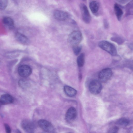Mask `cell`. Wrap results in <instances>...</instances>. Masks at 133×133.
<instances>
[{"label": "cell", "instance_id": "obj_1", "mask_svg": "<svg viewBox=\"0 0 133 133\" xmlns=\"http://www.w3.org/2000/svg\"><path fill=\"white\" fill-rule=\"evenodd\" d=\"M82 39V35L81 32L79 31H74L69 35L68 41L73 47L78 45Z\"/></svg>", "mask_w": 133, "mask_h": 133}, {"label": "cell", "instance_id": "obj_2", "mask_svg": "<svg viewBox=\"0 0 133 133\" xmlns=\"http://www.w3.org/2000/svg\"><path fill=\"white\" fill-rule=\"evenodd\" d=\"M99 46L112 56L117 54V51L115 46L111 43L106 41H102L98 43Z\"/></svg>", "mask_w": 133, "mask_h": 133}, {"label": "cell", "instance_id": "obj_3", "mask_svg": "<svg viewBox=\"0 0 133 133\" xmlns=\"http://www.w3.org/2000/svg\"><path fill=\"white\" fill-rule=\"evenodd\" d=\"M89 88V90L91 93L97 95L100 93L101 91L102 86L99 81L94 80L90 82Z\"/></svg>", "mask_w": 133, "mask_h": 133}, {"label": "cell", "instance_id": "obj_4", "mask_svg": "<svg viewBox=\"0 0 133 133\" xmlns=\"http://www.w3.org/2000/svg\"><path fill=\"white\" fill-rule=\"evenodd\" d=\"M112 73L111 69L106 68L102 69L99 73L98 77L100 82H105L111 77Z\"/></svg>", "mask_w": 133, "mask_h": 133}, {"label": "cell", "instance_id": "obj_5", "mask_svg": "<svg viewBox=\"0 0 133 133\" xmlns=\"http://www.w3.org/2000/svg\"><path fill=\"white\" fill-rule=\"evenodd\" d=\"M39 127L44 131L49 133H52L54 131V128L52 125L46 120L41 119L38 122Z\"/></svg>", "mask_w": 133, "mask_h": 133}, {"label": "cell", "instance_id": "obj_6", "mask_svg": "<svg viewBox=\"0 0 133 133\" xmlns=\"http://www.w3.org/2000/svg\"><path fill=\"white\" fill-rule=\"evenodd\" d=\"M79 6L83 21L86 23H89L91 18L87 6L84 3H81L80 4Z\"/></svg>", "mask_w": 133, "mask_h": 133}, {"label": "cell", "instance_id": "obj_7", "mask_svg": "<svg viewBox=\"0 0 133 133\" xmlns=\"http://www.w3.org/2000/svg\"><path fill=\"white\" fill-rule=\"evenodd\" d=\"M18 71L19 75L23 77H27L31 73L32 69L28 65H23L18 68Z\"/></svg>", "mask_w": 133, "mask_h": 133}, {"label": "cell", "instance_id": "obj_8", "mask_svg": "<svg viewBox=\"0 0 133 133\" xmlns=\"http://www.w3.org/2000/svg\"><path fill=\"white\" fill-rule=\"evenodd\" d=\"M77 112L76 109L73 107L69 108L67 110L65 116L66 121L70 122L73 121L76 118Z\"/></svg>", "mask_w": 133, "mask_h": 133}, {"label": "cell", "instance_id": "obj_9", "mask_svg": "<svg viewBox=\"0 0 133 133\" xmlns=\"http://www.w3.org/2000/svg\"><path fill=\"white\" fill-rule=\"evenodd\" d=\"M21 125L23 128L27 132L31 133L33 131L34 125L30 121L27 119H24L22 122Z\"/></svg>", "mask_w": 133, "mask_h": 133}, {"label": "cell", "instance_id": "obj_10", "mask_svg": "<svg viewBox=\"0 0 133 133\" xmlns=\"http://www.w3.org/2000/svg\"><path fill=\"white\" fill-rule=\"evenodd\" d=\"M54 15L56 19L59 21L65 20L68 17V15L66 12L59 10H56L54 11Z\"/></svg>", "mask_w": 133, "mask_h": 133}, {"label": "cell", "instance_id": "obj_11", "mask_svg": "<svg viewBox=\"0 0 133 133\" xmlns=\"http://www.w3.org/2000/svg\"><path fill=\"white\" fill-rule=\"evenodd\" d=\"M14 101L13 97L8 94H3L0 97V103L2 105L10 104L12 103Z\"/></svg>", "mask_w": 133, "mask_h": 133}, {"label": "cell", "instance_id": "obj_12", "mask_svg": "<svg viewBox=\"0 0 133 133\" xmlns=\"http://www.w3.org/2000/svg\"><path fill=\"white\" fill-rule=\"evenodd\" d=\"M15 37L17 41L22 44L27 45L29 43V41L24 35L19 33H16Z\"/></svg>", "mask_w": 133, "mask_h": 133}, {"label": "cell", "instance_id": "obj_13", "mask_svg": "<svg viewBox=\"0 0 133 133\" xmlns=\"http://www.w3.org/2000/svg\"><path fill=\"white\" fill-rule=\"evenodd\" d=\"M114 9L117 19L118 20L120 21L123 13L122 9L121 6L117 3L114 4Z\"/></svg>", "mask_w": 133, "mask_h": 133}, {"label": "cell", "instance_id": "obj_14", "mask_svg": "<svg viewBox=\"0 0 133 133\" xmlns=\"http://www.w3.org/2000/svg\"><path fill=\"white\" fill-rule=\"evenodd\" d=\"M64 90L66 95L70 97H72L76 94V90L72 88L67 85L64 87Z\"/></svg>", "mask_w": 133, "mask_h": 133}, {"label": "cell", "instance_id": "obj_15", "mask_svg": "<svg viewBox=\"0 0 133 133\" xmlns=\"http://www.w3.org/2000/svg\"><path fill=\"white\" fill-rule=\"evenodd\" d=\"M89 7L92 12L95 14L98 11L99 8V4L97 1H91L89 3Z\"/></svg>", "mask_w": 133, "mask_h": 133}, {"label": "cell", "instance_id": "obj_16", "mask_svg": "<svg viewBox=\"0 0 133 133\" xmlns=\"http://www.w3.org/2000/svg\"><path fill=\"white\" fill-rule=\"evenodd\" d=\"M3 22L5 25L9 27H12L14 25L13 20L11 18L8 17H4L3 18Z\"/></svg>", "mask_w": 133, "mask_h": 133}, {"label": "cell", "instance_id": "obj_17", "mask_svg": "<svg viewBox=\"0 0 133 133\" xmlns=\"http://www.w3.org/2000/svg\"><path fill=\"white\" fill-rule=\"evenodd\" d=\"M85 55L84 53L81 54L77 57V62L78 66L79 67H82L84 64Z\"/></svg>", "mask_w": 133, "mask_h": 133}, {"label": "cell", "instance_id": "obj_18", "mask_svg": "<svg viewBox=\"0 0 133 133\" xmlns=\"http://www.w3.org/2000/svg\"><path fill=\"white\" fill-rule=\"evenodd\" d=\"M126 13L127 15L132 14L133 13V2L131 1L126 6Z\"/></svg>", "mask_w": 133, "mask_h": 133}, {"label": "cell", "instance_id": "obj_19", "mask_svg": "<svg viewBox=\"0 0 133 133\" xmlns=\"http://www.w3.org/2000/svg\"><path fill=\"white\" fill-rule=\"evenodd\" d=\"M130 121L129 120L125 118H122L119 119L117 122V123L119 125L126 126L128 125Z\"/></svg>", "mask_w": 133, "mask_h": 133}, {"label": "cell", "instance_id": "obj_20", "mask_svg": "<svg viewBox=\"0 0 133 133\" xmlns=\"http://www.w3.org/2000/svg\"><path fill=\"white\" fill-rule=\"evenodd\" d=\"M111 40L117 43L118 44H122L124 42L123 39L120 36L116 35L112 37Z\"/></svg>", "mask_w": 133, "mask_h": 133}, {"label": "cell", "instance_id": "obj_21", "mask_svg": "<svg viewBox=\"0 0 133 133\" xmlns=\"http://www.w3.org/2000/svg\"><path fill=\"white\" fill-rule=\"evenodd\" d=\"M19 86L22 88H25L28 87L29 85L28 82L26 80L21 79L18 82Z\"/></svg>", "mask_w": 133, "mask_h": 133}, {"label": "cell", "instance_id": "obj_22", "mask_svg": "<svg viewBox=\"0 0 133 133\" xmlns=\"http://www.w3.org/2000/svg\"><path fill=\"white\" fill-rule=\"evenodd\" d=\"M82 49V46L79 45L73 46V50L74 54L76 55H78L81 51Z\"/></svg>", "mask_w": 133, "mask_h": 133}, {"label": "cell", "instance_id": "obj_23", "mask_svg": "<svg viewBox=\"0 0 133 133\" xmlns=\"http://www.w3.org/2000/svg\"><path fill=\"white\" fill-rule=\"evenodd\" d=\"M8 3V0H0V9H4L6 7Z\"/></svg>", "mask_w": 133, "mask_h": 133}, {"label": "cell", "instance_id": "obj_24", "mask_svg": "<svg viewBox=\"0 0 133 133\" xmlns=\"http://www.w3.org/2000/svg\"><path fill=\"white\" fill-rule=\"evenodd\" d=\"M119 129L116 126L111 127L108 130V133H117Z\"/></svg>", "mask_w": 133, "mask_h": 133}, {"label": "cell", "instance_id": "obj_25", "mask_svg": "<svg viewBox=\"0 0 133 133\" xmlns=\"http://www.w3.org/2000/svg\"><path fill=\"white\" fill-rule=\"evenodd\" d=\"M4 126L6 133H11V129L9 125L6 123H5Z\"/></svg>", "mask_w": 133, "mask_h": 133}, {"label": "cell", "instance_id": "obj_26", "mask_svg": "<svg viewBox=\"0 0 133 133\" xmlns=\"http://www.w3.org/2000/svg\"><path fill=\"white\" fill-rule=\"evenodd\" d=\"M104 23L105 27L106 28H108L109 27V24L107 21L106 19H105L104 21Z\"/></svg>", "mask_w": 133, "mask_h": 133}, {"label": "cell", "instance_id": "obj_27", "mask_svg": "<svg viewBox=\"0 0 133 133\" xmlns=\"http://www.w3.org/2000/svg\"><path fill=\"white\" fill-rule=\"evenodd\" d=\"M15 132L16 133H21L18 130H16L15 131Z\"/></svg>", "mask_w": 133, "mask_h": 133}, {"label": "cell", "instance_id": "obj_28", "mask_svg": "<svg viewBox=\"0 0 133 133\" xmlns=\"http://www.w3.org/2000/svg\"></svg>", "mask_w": 133, "mask_h": 133}]
</instances>
